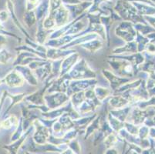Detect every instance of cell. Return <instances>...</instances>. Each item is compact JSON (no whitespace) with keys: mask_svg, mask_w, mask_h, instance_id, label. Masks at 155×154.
<instances>
[{"mask_svg":"<svg viewBox=\"0 0 155 154\" xmlns=\"http://www.w3.org/2000/svg\"><path fill=\"white\" fill-rule=\"evenodd\" d=\"M5 82L11 87H21L23 85V79L16 72L10 73L5 78Z\"/></svg>","mask_w":155,"mask_h":154,"instance_id":"obj_3","label":"cell"},{"mask_svg":"<svg viewBox=\"0 0 155 154\" xmlns=\"http://www.w3.org/2000/svg\"><path fill=\"white\" fill-rule=\"evenodd\" d=\"M60 154H75L73 152V151H72L70 148H67V149L63 150V152H60Z\"/></svg>","mask_w":155,"mask_h":154,"instance_id":"obj_10","label":"cell"},{"mask_svg":"<svg viewBox=\"0 0 155 154\" xmlns=\"http://www.w3.org/2000/svg\"><path fill=\"white\" fill-rule=\"evenodd\" d=\"M25 154H33V153H32V152H26Z\"/></svg>","mask_w":155,"mask_h":154,"instance_id":"obj_11","label":"cell"},{"mask_svg":"<svg viewBox=\"0 0 155 154\" xmlns=\"http://www.w3.org/2000/svg\"><path fill=\"white\" fill-rule=\"evenodd\" d=\"M69 148L75 154H80V146L77 139H72L68 143Z\"/></svg>","mask_w":155,"mask_h":154,"instance_id":"obj_6","label":"cell"},{"mask_svg":"<svg viewBox=\"0 0 155 154\" xmlns=\"http://www.w3.org/2000/svg\"><path fill=\"white\" fill-rule=\"evenodd\" d=\"M105 154H119L118 153V151L117 150V149H114L113 147L111 148H109V149H107V151L106 152Z\"/></svg>","mask_w":155,"mask_h":154,"instance_id":"obj_9","label":"cell"},{"mask_svg":"<svg viewBox=\"0 0 155 154\" xmlns=\"http://www.w3.org/2000/svg\"><path fill=\"white\" fill-rule=\"evenodd\" d=\"M31 129H29V130L26 131L25 133H23V135H22L19 139H18L17 140L14 141L12 143L9 144L8 146H4V149H6V150L8 151L9 154H17L18 150H19V149L20 148V146H22V144L23 143L24 141L26 140V138L28 137V136L30 133Z\"/></svg>","mask_w":155,"mask_h":154,"instance_id":"obj_2","label":"cell"},{"mask_svg":"<svg viewBox=\"0 0 155 154\" xmlns=\"http://www.w3.org/2000/svg\"><path fill=\"white\" fill-rule=\"evenodd\" d=\"M118 141V137L117 134L114 132L111 133L110 134H109L108 136H107L105 138H104V144L107 148H111L115 145V144L117 143Z\"/></svg>","mask_w":155,"mask_h":154,"instance_id":"obj_5","label":"cell"},{"mask_svg":"<svg viewBox=\"0 0 155 154\" xmlns=\"http://www.w3.org/2000/svg\"><path fill=\"white\" fill-rule=\"evenodd\" d=\"M36 133L33 136V140L36 144H44L46 143L49 139L50 133L47 127L45 126L38 124L36 125Z\"/></svg>","mask_w":155,"mask_h":154,"instance_id":"obj_1","label":"cell"},{"mask_svg":"<svg viewBox=\"0 0 155 154\" xmlns=\"http://www.w3.org/2000/svg\"><path fill=\"white\" fill-rule=\"evenodd\" d=\"M18 123L17 120H16V118H15V116H11L10 118L8 119V120H6L3 121V122L1 123V125H2V126L3 127V128H5V129H9V128H11L12 127V125H16Z\"/></svg>","mask_w":155,"mask_h":154,"instance_id":"obj_7","label":"cell"},{"mask_svg":"<svg viewBox=\"0 0 155 154\" xmlns=\"http://www.w3.org/2000/svg\"><path fill=\"white\" fill-rule=\"evenodd\" d=\"M110 93V91L108 89L104 88H97L96 90V96L99 100H103L104 98L107 97V95Z\"/></svg>","mask_w":155,"mask_h":154,"instance_id":"obj_8","label":"cell"},{"mask_svg":"<svg viewBox=\"0 0 155 154\" xmlns=\"http://www.w3.org/2000/svg\"><path fill=\"white\" fill-rule=\"evenodd\" d=\"M77 56H78V55H73L71 57L67 58V59H65L63 61V63L62 64L61 66V75L67 73L70 70V68L72 66V65L70 64H73L75 63V61L77 60V57H76Z\"/></svg>","mask_w":155,"mask_h":154,"instance_id":"obj_4","label":"cell"}]
</instances>
